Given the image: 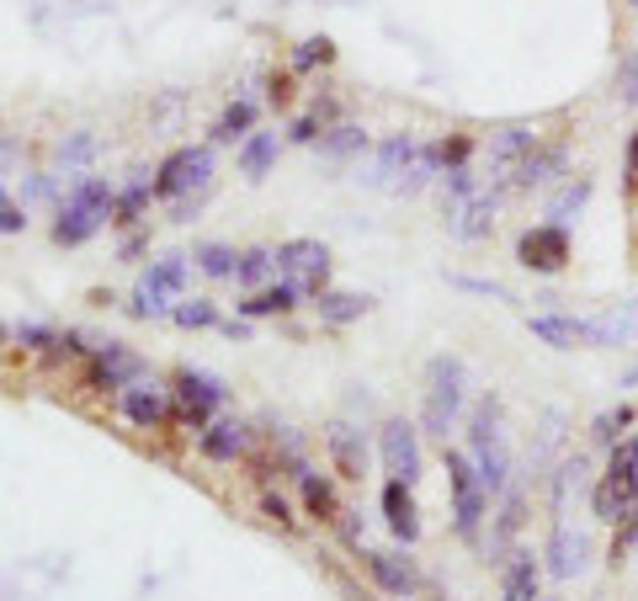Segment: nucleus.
<instances>
[{
	"label": "nucleus",
	"mask_w": 638,
	"mask_h": 601,
	"mask_svg": "<svg viewBox=\"0 0 638 601\" xmlns=\"http://www.w3.org/2000/svg\"><path fill=\"white\" fill-rule=\"evenodd\" d=\"M469 458H474L478 480L489 495L511 490V441H506V410L500 394H478L474 415H469Z\"/></svg>",
	"instance_id": "nucleus-1"
},
{
	"label": "nucleus",
	"mask_w": 638,
	"mask_h": 601,
	"mask_svg": "<svg viewBox=\"0 0 638 601\" xmlns=\"http://www.w3.org/2000/svg\"><path fill=\"white\" fill-rule=\"evenodd\" d=\"M469 404V362L458 352H437L426 362V394H421V432H432L437 441H447V432L458 426Z\"/></svg>",
	"instance_id": "nucleus-2"
},
{
	"label": "nucleus",
	"mask_w": 638,
	"mask_h": 601,
	"mask_svg": "<svg viewBox=\"0 0 638 601\" xmlns=\"http://www.w3.org/2000/svg\"><path fill=\"white\" fill-rule=\"evenodd\" d=\"M432 176H437V165L426 161V144L410 139V133L383 139V144L373 150V165L362 170L367 187H383V192H394V198H415Z\"/></svg>",
	"instance_id": "nucleus-3"
},
{
	"label": "nucleus",
	"mask_w": 638,
	"mask_h": 601,
	"mask_svg": "<svg viewBox=\"0 0 638 601\" xmlns=\"http://www.w3.org/2000/svg\"><path fill=\"white\" fill-rule=\"evenodd\" d=\"M638 506V437L617 441V447H606V469H601L596 490H591V517L596 521H628Z\"/></svg>",
	"instance_id": "nucleus-4"
},
{
	"label": "nucleus",
	"mask_w": 638,
	"mask_h": 601,
	"mask_svg": "<svg viewBox=\"0 0 638 601\" xmlns=\"http://www.w3.org/2000/svg\"><path fill=\"white\" fill-rule=\"evenodd\" d=\"M113 208H118V187L113 181H102V176H80L70 202L59 208V219H54V245H85L96 240V229L113 219Z\"/></svg>",
	"instance_id": "nucleus-5"
},
{
	"label": "nucleus",
	"mask_w": 638,
	"mask_h": 601,
	"mask_svg": "<svg viewBox=\"0 0 638 601\" xmlns=\"http://www.w3.org/2000/svg\"><path fill=\"white\" fill-rule=\"evenodd\" d=\"M441 463H447V490H452V527H458V538L478 543L484 517H489V490H484L469 452H458V447L441 441Z\"/></svg>",
	"instance_id": "nucleus-6"
},
{
	"label": "nucleus",
	"mask_w": 638,
	"mask_h": 601,
	"mask_svg": "<svg viewBox=\"0 0 638 601\" xmlns=\"http://www.w3.org/2000/svg\"><path fill=\"white\" fill-rule=\"evenodd\" d=\"M187 293V256H155L144 272H139V287L128 298V315L133 320H160L181 304Z\"/></svg>",
	"instance_id": "nucleus-7"
},
{
	"label": "nucleus",
	"mask_w": 638,
	"mask_h": 601,
	"mask_svg": "<svg viewBox=\"0 0 638 601\" xmlns=\"http://www.w3.org/2000/svg\"><path fill=\"white\" fill-rule=\"evenodd\" d=\"M213 181V150L208 144H181L176 155H165L155 170V198L181 202L187 192H208Z\"/></svg>",
	"instance_id": "nucleus-8"
},
{
	"label": "nucleus",
	"mask_w": 638,
	"mask_h": 601,
	"mask_svg": "<svg viewBox=\"0 0 638 601\" xmlns=\"http://www.w3.org/2000/svg\"><path fill=\"white\" fill-rule=\"evenodd\" d=\"M170 400H176V421H187L192 432H202L218 410H224V384L202 367H181L170 378Z\"/></svg>",
	"instance_id": "nucleus-9"
},
{
	"label": "nucleus",
	"mask_w": 638,
	"mask_h": 601,
	"mask_svg": "<svg viewBox=\"0 0 638 601\" xmlns=\"http://www.w3.org/2000/svg\"><path fill=\"white\" fill-rule=\"evenodd\" d=\"M569 256H575V240H569V229L554 224V219H543V224L521 229L517 261L527 267V272H537V278H558V272L569 267Z\"/></svg>",
	"instance_id": "nucleus-10"
},
{
	"label": "nucleus",
	"mask_w": 638,
	"mask_h": 601,
	"mask_svg": "<svg viewBox=\"0 0 638 601\" xmlns=\"http://www.w3.org/2000/svg\"><path fill=\"white\" fill-rule=\"evenodd\" d=\"M139 357L133 352H122L118 341H96L91 346V357H80V378H85V389H96V394H122L128 384H139Z\"/></svg>",
	"instance_id": "nucleus-11"
},
{
	"label": "nucleus",
	"mask_w": 638,
	"mask_h": 601,
	"mask_svg": "<svg viewBox=\"0 0 638 601\" xmlns=\"http://www.w3.org/2000/svg\"><path fill=\"white\" fill-rule=\"evenodd\" d=\"M277 272H287V282H293L304 298H319V293L330 287V250L319 240H282Z\"/></svg>",
	"instance_id": "nucleus-12"
},
{
	"label": "nucleus",
	"mask_w": 638,
	"mask_h": 601,
	"mask_svg": "<svg viewBox=\"0 0 638 601\" xmlns=\"http://www.w3.org/2000/svg\"><path fill=\"white\" fill-rule=\"evenodd\" d=\"M378 458H383L389 480L415 484L421 474H426V469H421V426L404 421V415L383 421V426H378Z\"/></svg>",
	"instance_id": "nucleus-13"
},
{
	"label": "nucleus",
	"mask_w": 638,
	"mask_h": 601,
	"mask_svg": "<svg viewBox=\"0 0 638 601\" xmlns=\"http://www.w3.org/2000/svg\"><path fill=\"white\" fill-rule=\"evenodd\" d=\"M500 213V187H478L469 198H447V229L458 240H484Z\"/></svg>",
	"instance_id": "nucleus-14"
},
{
	"label": "nucleus",
	"mask_w": 638,
	"mask_h": 601,
	"mask_svg": "<svg viewBox=\"0 0 638 601\" xmlns=\"http://www.w3.org/2000/svg\"><path fill=\"white\" fill-rule=\"evenodd\" d=\"M118 410L128 426H144V432H165L176 421V400L165 389H155V384H128L118 394Z\"/></svg>",
	"instance_id": "nucleus-15"
},
{
	"label": "nucleus",
	"mask_w": 638,
	"mask_h": 601,
	"mask_svg": "<svg viewBox=\"0 0 638 601\" xmlns=\"http://www.w3.org/2000/svg\"><path fill=\"white\" fill-rule=\"evenodd\" d=\"M362 569L373 575V586L383 591V597H415L421 591V575H415V564L410 554H383V549H362Z\"/></svg>",
	"instance_id": "nucleus-16"
},
{
	"label": "nucleus",
	"mask_w": 638,
	"mask_h": 601,
	"mask_svg": "<svg viewBox=\"0 0 638 601\" xmlns=\"http://www.w3.org/2000/svg\"><path fill=\"white\" fill-rule=\"evenodd\" d=\"M245 447H250V426L235 421V415H213V421L198 432V452L208 458V463H235Z\"/></svg>",
	"instance_id": "nucleus-17"
},
{
	"label": "nucleus",
	"mask_w": 638,
	"mask_h": 601,
	"mask_svg": "<svg viewBox=\"0 0 638 601\" xmlns=\"http://www.w3.org/2000/svg\"><path fill=\"white\" fill-rule=\"evenodd\" d=\"M532 150H537V128H500V133L489 139V176H495L500 187H511V170H517Z\"/></svg>",
	"instance_id": "nucleus-18"
},
{
	"label": "nucleus",
	"mask_w": 638,
	"mask_h": 601,
	"mask_svg": "<svg viewBox=\"0 0 638 601\" xmlns=\"http://www.w3.org/2000/svg\"><path fill=\"white\" fill-rule=\"evenodd\" d=\"M586 564H591V538L558 521L554 538H548V575L554 580H575V575H586Z\"/></svg>",
	"instance_id": "nucleus-19"
},
{
	"label": "nucleus",
	"mask_w": 638,
	"mask_h": 601,
	"mask_svg": "<svg viewBox=\"0 0 638 601\" xmlns=\"http://www.w3.org/2000/svg\"><path fill=\"white\" fill-rule=\"evenodd\" d=\"M383 521H389V532H394L399 543H421V511H415V484L404 480H389L383 484Z\"/></svg>",
	"instance_id": "nucleus-20"
},
{
	"label": "nucleus",
	"mask_w": 638,
	"mask_h": 601,
	"mask_svg": "<svg viewBox=\"0 0 638 601\" xmlns=\"http://www.w3.org/2000/svg\"><path fill=\"white\" fill-rule=\"evenodd\" d=\"M324 447H330V463H335L341 480H362L367 474V441H362L357 426H346V421L324 426Z\"/></svg>",
	"instance_id": "nucleus-21"
},
{
	"label": "nucleus",
	"mask_w": 638,
	"mask_h": 601,
	"mask_svg": "<svg viewBox=\"0 0 638 601\" xmlns=\"http://www.w3.org/2000/svg\"><path fill=\"white\" fill-rule=\"evenodd\" d=\"M532 341L554 346V352H575V346H591V325L575 320V315H527Z\"/></svg>",
	"instance_id": "nucleus-22"
},
{
	"label": "nucleus",
	"mask_w": 638,
	"mask_h": 601,
	"mask_svg": "<svg viewBox=\"0 0 638 601\" xmlns=\"http://www.w3.org/2000/svg\"><path fill=\"white\" fill-rule=\"evenodd\" d=\"M298 304H304V293L287 278H277V282H267V287H256L250 298H239V315L245 320H277V315H293Z\"/></svg>",
	"instance_id": "nucleus-23"
},
{
	"label": "nucleus",
	"mask_w": 638,
	"mask_h": 601,
	"mask_svg": "<svg viewBox=\"0 0 638 601\" xmlns=\"http://www.w3.org/2000/svg\"><path fill=\"white\" fill-rule=\"evenodd\" d=\"M564 161H569V155H564V144H543V139H537V150H532V155L511 170V187H517V192L548 187V181H558V176H564Z\"/></svg>",
	"instance_id": "nucleus-24"
},
{
	"label": "nucleus",
	"mask_w": 638,
	"mask_h": 601,
	"mask_svg": "<svg viewBox=\"0 0 638 601\" xmlns=\"http://www.w3.org/2000/svg\"><path fill=\"white\" fill-rule=\"evenodd\" d=\"M591 325V346H634L638 341V304H612Z\"/></svg>",
	"instance_id": "nucleus-25"
},
{
	"label": "nucleus",
	"mask_w": 638,
	"mask_h": 601,
	"mask_svg": "<svg viewBox=\"0 0 638 601\" xmlns=\"http://www.w3.org/2000/svg\"><path fill=\"white\" fill-rule=\"evenodd\" d=\"M500 601H543L537 597V559L532 549H511L500 564Z\"/></svg>",
	"instance_id": "nucleus-26"
},
{
	"label": "nucleus",
	"mask_w": 638,
	"mask_h": 601,
	"mask_svg": "<svg viewBox=\"0 0 638 601\" xmlns=\"http://www.w3.org/2000/svg\"><path fill=\"white\" fill-rule=\"evenodd\" d=\"M319 309V320L324 325H357L367 309H373V298L367 293H346V287H324L319 298H309Z\"/></svg>",
	"instance_id": "nucleus-27"
},
{
	"label": "nucleus",
	"mask_w": 638,
	"mask_h": 601,
	"mask_svg": "<svg viewBox=\"0 0 638 601\" xmlns=\"http://www.w3.org/2000/svg\"><path fill=\"white\" fill-rule=\"evenodd\" d=\"M298 495H304V511H309L315 521H341V500H335V484L319 480L309 463L298 469Z\"/></svg>",
	"instance_id": "nucleus-28"
},
{
	"label": "nucleus",
	"mask_w": 638,
	"mask_h": 601,
	"mask_svg": "<svg viewBox=\"0 0 638 601\" xmlns=\"http://www.w3.org/2000/svg\"><path fill=\"white\" fill-rule=\"evenodd\" d=\"M277 133H267V128H256L250 139H239V170H245V181H261L272 165H277Z\"/></svg>",
	"instance_id": "nucleus-29"
},
{
	"label": "nucleus",
	"mask_w": 638,
	"mask_h": 601,
	"mask_svg": "<svg viewBox=\"0 0 638 601\" xmlns=\"http://www.w3.org/2000/svg\"><path fill=\"white\" fill-rule=\"evenodd\" d=\"M235 282L239 287H267V282H277V245H250V250H239V267H235Z\"/></svg>",
	"instance_id": "nucleus-30"
},
{
	"label": "nucleus",
	"mask_w": 638,
	"mask_h": 601,
	"mask_svg": "<svg viewBox=\"0 0 638 601\" xmlns=\"http://www.w3.org/2000/svg\"><path fill=\"white\" fill-rule=\"evenodd\" d=\"M256 102L250 96H235L224 113H218V122H213V144H235V139H250L256 133Z\"/></svg>",
	"instance_id": "nucleus-31"
},
{
	"label": "nucleus",
	"mask_w": 638,
	"mask_h": 601,
	"mask_svg": "<svg viewBox=\"0 0 638 601\" xmlns=\"http://www.w3.org/2000/svg\"><path fill=\"white\" fill-rule=\"evenodd\" d=\"M362 150H367V128H357V122H330L319 133V155L324 161H352Z\"/></svg>",
	"instance_id": "nucleus-32"
},
{
	"label": "nucleus",
	"mask_w": 638,
	"mask_h": 601,
	"mask_svg": "<svg viewBox=\"0 0 638 601\" xmlns=\"http://www.w3.org/2000/svg\"><path fill=\"white\" fill-rule=\"evenodd\" d=\"M192 261H198V272L202 278H213V282H235V267H239V250L235 245H224V240H208L192 250Z\"/></svg>",
	"instance_id": "nucleus-33"
},
{
	"label": "nucleus",
	"mask_w": 638,
	"mask_h": 601,
	"mask_svg": "<svg viewBox=\"0 0 638 601\" xmlns=\"http://www.w3.org/2000/svg\"><path fill=\"white\" fill-rule=\"evenodd\" d=\"M426 161L437 165V176H447V170H458V165L474 161V139H469V133H452V139H432V144H426Z\"/></svg>",
	"instance_id": "nucleus-34"
},
{
	"label": "nucleus",
	"mask_w": 638,
	"mask_h": 601,
	"mask_svg": "<svg viewBox=\"0 0 638 601\" xmlns=\"http://www.w3.org/2000/svg\"><path fill=\"white\" fill-rule=\"evenodd\" d=\"M155 198V181H144V176H133L128 187L118 192V208H113V224H139L144 219V208Z\"/></svg>",
	"instance_id": "nucleus-35"
},
{
	"label": "nucleus",
	"mask_w": 638,
	"mask_h": 601,
	"mask_svg": "<svg viewBox=\"0 0 638 601\" xmlns=\"http://www.w3.org/2000/svg\"><path fill=\"white\" fill-rule=\"evenodd\" d=\"M638 415L628 410V404H617V410H601L596 421H591V432H596V441L601 447H617V441L628 437V426H634Z\"/></svg>",
	"instance_id": "nucleus-36"
},
{
	"label": "nucleus",
	"mask_w": 638,
	"mask_h": 601,
	"mask_svg": "<svg viewBox=\"0 0 638 601\" xmlns=\"http://www.w3.org/2000/svg\"><path fill=\"white\" fill-rule=\"evenodd\" d=\"M586 198H591V181L580 176V181H564L554 192V202H548V213H554V224H564V219H575L580 208H586Z\"/></svg>",
	"instance_id": "nucleus-37"
},
{
	"label": "nucleus",
	"mask_w": 638,
	"mask_h": 601,
	"mask_svg": "<svg viewBox=\"0 0 638 601\" xmlns=\"http://www.w3.org/2000/svg\"><path fill=\"white\" fill-rule=\"evenodd\" d=\"M170 320L181 325V330H208V325H218V309H213V298H181L170 309Z\"/></svg>",
	"instance_id": "nucleus-38"
},
{
	"label": "nucleus",
	"mask_w": 638,
	"mask_h": 601,
	"mask_svg": "<svg viewBox=\"0 0 638 601\" xmlns=\"http://www.w3.org/2000/svg\"><path fill=\"white\" fill-rule=\"evenodd\" d=\"M335 59V43L330 38H304L298 48H293V70L304 75V70H315V64H330Z\"/></svg>",
	"instance_id": "nucleus-39"
},
{
	"label": "nucleus",
	"mask_w": 638,
	"mask_h": 601,
	"mask_svg": "<svg viewBox=\"0 0 638 601\" xmlns=\"http://www.w3.org/2000/svg\"><path fill=\"white\" fill-rule=\"evenodd\" d=\"M612 91H617V102H623V107H638V48L623 59V70H617V85H612Z\"/></svg>",
	"instance_id": "nucleus-40"
},
{
	"label": "nucleus",
	"mask_w": 638,
	"mask_h": 601,
	"mask_svg": "<svg viewBox=\"0 0 638 601\" xmlns=\"http://www.w3.org/2000/svg\"><path fill=\"white\" fill-rule=\"evenodd\" d=\"M16 341H22L27 352H43V357H59V335H54V330H43V325H22V330H16Z\"/></svg>",
	"instance_id": "nucleus-41"
},
{
	"label": "nucleus",
	"mask_w": 638,
	"mask_h": 601,
	"mask_svg": "<svg viewBox=\"0 0 638 601\" xmlns=\"http://www.w3.org/2000/svg\"><path fill=\"white\" fill-rule=\"evenodd\" d=\"M521 527V490H506V506H500V521H495V543H506Z\"/></svg>",
	"instance_id": "nucleus-42"
},
{
	"label": "nucleus",
	"mask_w": 638,
	"mask_h": 601,
	"mask_svg": "<svg viewBox=\"0 0 638 601\" xmlns=\"http://www.w3.org/2000/svg\"><path fill=\"white\" fill-rule=\"evenodd\" d=\"M91 150H96V139H91V133H75L70 144H59V165H64V170H75V165L91 161Z\"/></svg>",
	"instance_id": "nucleus-43"
},
{
	"label": "nucleus",
	"mask_w": 638,
	"mask_h": 601,
	"mask_svg": "<svg viewBox=\"0 0 638 601\" xmlns=\"http://www.w3.org/2000/svg\"><path fill=\"white\" fill-rule=\"evenodd\" d=\"M22 229H27V213L11 202V192H5V187H0V235H22Z\"/></svg>",
	"instance_id": "nucleus-44"
},
{
	"label": "nucleus",
	"mask_w": 638,
	"mask_h": 601,
	"mask_svg": "<svg viewBox=\"0 0 638 601\" xmlns=\"http://www.w3.org/2000/svg\"><path fill=\"white\" fill-rule=\"evenodd\" d=\"M452 287H463V293H484V298H511L500 282H484V278H463V272H452Z\"/></svg>",
	"instance_id": "nucleus-45"
},
{
	"label": "nucleus",
	"mask_w": 638,
	"mask_h": 601,
	"mask_svg": "<svg viewBox=\"0 0 638 601\" xmlns=\"http://www.w3.org/2000/svg\"><path fill=\"white\" fill-rule=\"evenodd\" d=\"M261 511H267V517L277 521V527H293V506H287V500H282V495H272V490H267V495H261Z\"/></svg>",
	"instance_id": "nucleus-46"
},
{
	"label": "nucleus",
	"mask_w": 638,
	"mask_h": 601,
	"mask_svg": "<svg viewBox=\"0 0 638 601\" xmlns=\"http://www.w3.org/2000/svg\"><path fill=\"white\" fill-rule=\"evenodd\" d=\"M267 102H272V107H287V102H293V75H267Z\"/></svg>",
	"instance_id": "nucleus-47"
},
{
	"label": "nucleus",
	"mask_w": 638,
	"mask_h": 601,
	"mask_svg": "<svg viewBox=\"0 0 638 601\" xmlns=\"http://www.w3.org/2000/svg\"><path fill=\"white\" fill-rule=\"evenodd\" d=\"M623 170H628V181L638 187V128L628 133V144H623Z\"/></svg>",
	"instance_id": "nucleus-48"
},
{
	"label": "nucleus",
	"mask_w": 638,
	"mask_h": 601,
	"mask_svg": "<svg viewBox=\"0 0 638 601\" xmlns=\"http://www.w3.org/2000/svg\"><path fill=\"white\" fill-rule=\"evenodd\" d=\"M218 325H224L229 341H250V320H245V315H239V320H218Z\"/></svg>",
	"instance_id": "nucleus-49"
},
{
	"label": "nucleus",
	"mask_w": 638,
	"mask_h": 601,
	"mask_svg": "<svg viewBox=\"0 0 638 601\" xmlns=\"http://www.w3.org/2000/svg\"><path fill=\"white\" fill-rule=\"evenodd\" d=\"M144 245H150V235H144V229H139V235H128V240H122V261H133Z\"/></svg>",
	"instance_id": "nucleus-50"
},
{
	"label": "nucleus",
	"mask_w": 638,
	"mask_h": 601,
	"mask_svg": "<svg viewBox=\"0 0 638 601\" xmlns=\"http://www.w3.org/2000/svg\"><path fill=\"white\" fill-rule=\"evenodd\" d=\"M341 538H346V543H357V538H362V521L346 517V521H341Z\"/></svg>",
	"instance_id": "nucleus-51"
},
{
	"label": "nucleus",
	"mask_w": 638,
	"mask_h": 601,
	"mask_svg": "<svg viewBox=\"0 0 638 601\" xmlns=\"http://www.w3.org/2000/svg\"><path fill=\"white\" fill-rule=\"evenodd\" d=\"M617 384H628V389H638V362H634V367H628V373H623V378H617Z\"/></svg>",
	"instance_id": "nucleus-52"
},
{
	"label": "nucleus",
	"mask_w": 638,
	"mask_h": 601,
	"mask_svg": "<svg viewBox=\"0 0 638 601\" xmlns=\"http://www.w3.org/2000/svg\"><path fill=\"white\" fill-rule=\"evenodd\" d=\"M0 346H5V325H0Z\"/></svg>",
	"instance_id": "nucleus-53"
}]
</instances>
